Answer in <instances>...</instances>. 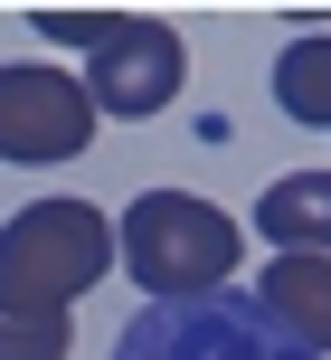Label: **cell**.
Listing matches in <instances>:
<instances>
[{
	"label": "cell",
	"instance_id": "obj_1",
	"mask_svg": "<svg viewBox=\"0 0 331 360\" xmlns=\"http://www.w3.org/2000/svg\"><path fill=\"white\" fill-rule=\"evenodd\" d=\"M123 266V218H104L95 199H29L19 218H0V304L19 313H76V294H95Z\"/></svg>",
	"mask_w": 331,
	"mask_h": 360
},
{
	"label": "cell",
	"instance_id": "obj_2",
	"mask_svg": "<svg viewBox=\"0 0 331 360\" xmlns=\"http://www.w3.org/2000/svg\"><path fill=\"white\" fill-rule=\"evenodd\" d=\"M246 256V228L199 190H142L123 209V275L161 304H189V294H218Z\"/></svg>",
	"mask_w": 331,
	"mask_h": 360
},
{
	"label": "cell",
	"instance_id": "obj_3",
	"mask_svg": "<svg viewBox=\"0 0 331 360\" xmlns=\"http://www.w3.org/2000/svg\"><path fill=\"white\" fill-rule=\"evenodd\" d=\"M95 95L86 76L48 67V57H19V67H0V162L38 171V162H76V152L95 143Z\"/></svg>",
	"mask_w": 331,
	"mask_h": 360
},
{
	"label": "cell",
	"instance_id": "obj_4",
	"mask_svg": "<svg viewBox=\"0 0 331 360\" xmlns=\"http://www.w3.org/2000/svg\"><path fill=\"white\" fill-rule=\"evenodd\" d=\"M180 76H189L180 29H170V19H133V10H123V29L86 57V95H95V114H114V124L161 114L170 95H180Z\"/></svg>",
	"mask_w": 331,
	"mask_h": 360
},
{
	"label": "cell",
	"instance_id": "obj_5",
	"mask_svg": "<svg viewBox=\"0 0 331 360\" xmlns=\"http://www.w3.org/2000/svg\"><path fill=\"white\" fill-rule=\"evenodd\" d=\"M256 237L275 256H331V171H284L256 199Z\"/></svg>",
	"mask_w": 331,
	"mask_h": 360
},
{
	"label": "cell",
	"instance_id": "obj_6",
	"mask_svg": "<svg viewBox=\"0 0 331 360\" xmlns=\"http://www.w3.org/2000/svg\"><path fill=\"white\" fill-rule=\"evenodd\" d=\"M256 294L303 351H331V256H275Z\"/></svg>",
	"mask_w": 331,
	"mask_h": 360
},
{
	"label": "cell",
	"instance_id": "obj_7",
	"mask_svg": "<svg viewBox=\"0 0 331 360\" xmlns=\"http://www.w3.org/2000/svg\"><path fill=\"white\" fill-rule=\"evenodd\" d=\"M275 105L294 114V124L331 133V29H313V38H284V57H275Z\"/></svg>",
	"mask_w": 331,
	"mask_h": 360
},
{
	"label": "cell",
	"instance_id": "obj_8",
	"mask_svg": "<svg viewBox=\"0 0 331 360\" xmlns=\"http://www.w3.org/2000/svg\"><path fill=\"white\" fill-rule=\"evenodd\" d=\"M67 351H76V323H67V313L0 304V360H67Z\"/></svg>",
	"mask_w": 331,
	"mask_h": 360
},
{
	"label": "cell",
	"instance_id": "obj_9",
	"mask_svg": "<svg viewBox=\"0 0 331 360\" xmlns=\"http://www.w3.org/2000/svg\"><path fill=\"white\" fill-rule=\"evenodd\" d=\"M123 29V10H38V38H67V48H104V38Z\"/></svg>",
	"mask_w": 331,
	"mask_h": 360
}]
</instances>
